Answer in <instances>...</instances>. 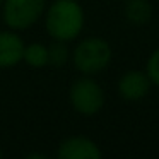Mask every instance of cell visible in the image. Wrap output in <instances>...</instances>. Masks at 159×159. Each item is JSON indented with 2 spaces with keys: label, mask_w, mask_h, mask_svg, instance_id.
Segmentation results:
<instances>
[{
  "label": "cell",
  "mask_w": 159,
  "mask_h": 159,
  "mask_svg": "<svg viewBox=\"0 0 159 159\" xmlns=\"http://www.w3.org/2000/svg\"><path fill=\"white\" fill-rule=\"evenodd\" d=\"M45 31L52 39L74 43L86 26V12L79 0H52L43 14Z\"/></svg>",
  "instance_id": "obj_1"
},
{
  "label": "cell",
  "mask_w": 159,
  "mask_h": 159,
  "mask_svg": "<svg viewBox=\"0 0 159 159\" xmlns=\"http://www.w3.org/2000/svg\"><path fill=\"white\" fill-rule=\"evenodd\" d=\"M151 89H152V84L149 80L145 70H137V69L127 70V72L121 74L116 82L118 96L123 101H128V103L142 101L144 98H147Z\"/></svg>",
  "instance_id": "obj_6"
},
{
  "label": "cell",
  "mask_w": 159,
  "mask_h": 159,
  "mask_svg": "<svg viewBox=\"0 0 159 159\" xmlns=\"http://www.w3.org/2000/svg\"><path fill=\"white\" fill-rule=\"evenodd\" d=\"M121 2H125V0H121Z\"/></svg>",
  "instance_id": "obj_14"
},
{
  "label": "cell",
  "mask_w": 159,
  "mask_h": 159,
  "mask_svg": "<svg viewBox=\"0 0 159 159\" xmlns=\"http://www.w3.org/2000/svg\"><path fill=\"white\" fill-rule=\"evenodd\" d=\"M46 0H4L0 14L5 28L14 31L31 29L43 19Z\"/></svg>",
  "instance_id": "obj_4"
},
{
  "label": "cell",
  "mask_w": 159,
  "mask_h": 159,
  "mask_svg": "<svg viewBox=\"0 0 159 159\" xmlns=\"http://www.w3.org/2000/svg\"><path fill=\"white\" fill-rule=\"evenodd\" d=\"M22 63H26L31 69H45L48 67V45L45 43H26L24 55H22Z\"/></svg>",
  "instance_id": "obj_9"
},
{
  "label": "cell",
  "mask_w": 159,
  "mask_h": 159,
  "mask_svg": "<svg viewBox=\"0 0 159 159\" xmlns=\"http://www.w3.org/2000/svg\"><path fill=\"white\" fill-rule=\"evenodd\" d=\"M145 74L151 80L152 87H159V46L151 52V55L145 60Z\"/></svg>",
  "instance_id": "obj_11"
},
{
  "label": "cell",
  "mask_w": 159,
  "mask_h": 159,
  "mask_svg": "<svg viewBox=\"0 0 159 159\" xmlns=\"http://www.w3.org/2000/svg\"><path fill=\"white\" fill-rule=\"evenodd\" d=\"M58 159H101L103 149L96 140L86 135H69L58 144Z\"/></svg>",
  "instance_id": "obj_5"
},
{
  "label": "cell",
  "mask_w": 159,
  "mask_h": 159,
  "mask_svg": "<svg viewBox=\"0 0 159 159\" xmlns=\"http://www.w3.org/2000/svg\"><path fill=\"white\" fill-rule=\"evenodd\" d=\"M106 94L94 75H80L70 84L69 103L80 116H94L104 108Z\"/></svg>",
  "instance_id": "obj_3"
},
{
  "label": "cell",
  "mask_w": 159,
  "mask_h": 159,
  "mask_svg": "<svg viewBox=\"0 0 159 159\" xmlns=\"http://www.w3.org/2000/svg\"><path fill=\"white\" fill-rule=\"evenodd\" d=\"M2 156H4V151H2V147H0V157H2Z\"/></svg>",
  "instance_id": "obj_12"
},
{
  "label": "cell",
  "mask_w": 159,
  "mask_h": 159,
  "mask_svg": "<svg viewBox=\"0 0 159 159\" xmlns=\"http://www.w3.org/2000/svg\"><path fill=\"white\" fill-rule=\"evenodd\" d=\"M24 39L21 33L14 29H0V70H9L22 63Z\"/></svg>",
  "instance_id": "obj_7"
},
{
  "label": "cell",
  "mask_w": 159,
  "mask_h": 159,
  "mask_svg": "<svg viewBox=\"0 0 159 159\" xmlns=\"http://www.w3.org/2000/svg\"><path fill=\"white\" fill-rule=\"evenodd\" d=\"M152 12L149 0H125L123 16L132 26H145L152 19Z\"/></svg>",
  "instance_id": "obj_8"
},
{
  "label": "cell",
  "mask_w": 159,
  "mask_h": 159,
  "mask_svg": "<svg viewBox=\"0 0 159 159\" xmlns=\"http://www.w3.org/2000/svg\"><path fill=\"white\" fill-rule=\"evenodd\" d=\"M113 60V48L110 41L101 36L79 38L70 52V62L80 75H98L110 67Z\"/></svg>",
  "instance_id": "obj_2"
},
{
  "label": "cell",
  "mask_w": 159,
  "mask_h": 159,
  "mask_svg": "<svg viewBox=\"0 0 159 159\" xmlns=\"http://www.w3.org/2000/svg\"><path fill=\"white\" fill-rule=\"evenodd\" d=\"M70 52L69 43L65 41H57L52 39L48 45V67H55V69H62L70 62Z\"/></svg>",
  "instance_id": "obj_10"
},
{
  "label": "cell",
  "mask_w": 159,
  "mask_h": 159,
  "mask_svg": "<svg viewBox=\"0 0 159 159\" xmlns=\"http://www.w3.org/2000/svg\"><path fill=\"white\" fill-rule=\"evenodd\" d=\"M2 2H4V0H0V7H2Z\"/></svg>",
  "instance_id": "obj_13"
}]
</instances>
